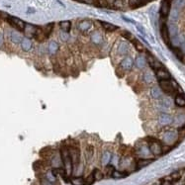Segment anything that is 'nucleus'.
<instances>
[{"mask_svg":"<svg viewBox=\"0 0 185 185\" xmlns=\"http://www.w3.org/2000/svg\"><path fill=\"white\" fill-rule=\"evenodd\" d=\"M174 54H175V56H177V59H179L180 60H182L183 59V55H182V51L181 49H179L178 48H174Z\"/></svg>","mask_w":185,"mask_h":185,"instance_id":"42","label":"nucleus"},{"mask_svg":"<svg viewBox=\"0 0 185 185\" xmlns=\"http://www.w3.org/2000/svg\"><path fill=\"white\" fill-rule=\"evenodd\" d=\"M69 154L70 156H72V162H73V166L74 165H78L79 164V161H80V152H79V149L77 148H69Z\"/></svg>","mask_w":185,"mask_h":185,"instance_id":"11","label":"nucleus"},{"mask_svg":"<svg viewBox=\"0 0 185 185\" xmlns=\"http://www.w3.org/2000/svg\"><path fill=\"white\" fill-rule=\"evenodd\" d=\"M170 178L172 181H178L181 178V173L179 171H174L170 174Z\"/></svg>","mask_w":185,"mask_h":185,"instance_id":"40","label":"nucleus"},{"mask_svg":"<svg viewBox=\"0 0 185 185\" xmlns=\"http://www.w3.org/2000/svg\"><path fill=\"white\" fill-rule=\"evenodd\" d=\"M69 182L72 183V185H85V179L82 176H76L70 178Z\"/></svg>","mask_w":185,"mask_h":185,"instance_id":"30","label":"nucleus"},{"mask_svg":"<svg viewBox=\"0 0 185 185\" xmlns=\"http://www.w3.org/2000/svg\"><path fill=\"white\" fill-rule=\"evenodd\" d=\"M10 40L14 44H21V42L23 40V37L16 31H12L10 33Z\"/></svg>","mask_w":185,"mask_h":185,"instance_id":"19","label":"nucleus"},{"mask_svg":"<svg viewBox=\"0 0 185 185\" xmlns=\"http://www.w3.org/2000/svg\"><path fill=\"white\" fill-rule=\"evenodd\" d=\"M59 45L56 41H52L49 44L48 51H49V53L51 55H56V53L59 52Z\"/></svg>","mask_w":185,"mask_h":185,"instance_id":"22","label":"nucleus"},{"mask_svg":"<svg viewBox=\"0 0 185 185\" xmlns=\"http://www.w3.org/2000/svg\"><path fill=\"white\" fill-rule=\"evenodd\" d=\"M183 185H185V184H183Z\"/></svg>","mask_w":185,"mask_h":185,"instance_id":"55","label":"nucleus"},{"mask_svg":"<svg viewBox=\"0 0 185 185\" xmlns=\"http://www.w3.org/2000/svg\"><path fill=\"white\" fill-rule=\"evenodd\" d=\"M178 140V133L176 131L169 130L162 134V142L166 145H173L175 142Z\"/></svg>","mask_w":185,"mask_h":185,"instance_id":"3","label":"nucleus"},{"mask_svg":"<svg viewBox=\"0 0 185 185\" xmlns=\"http://www.w3.org/2000/svg\"><path fill=\"white\" fill-rule=\"evenodd\" d=\"M53 29H54V23H49L48 25H46V27L43 29V32H44L46 39L49 37V35H51L52 32H53Z\"/></svg>","mask_w":185,"mask_h":185,"instance_id":"33","label":"nucleus"},{"mask_svg":"<svg viewBox=\"0 0 185 185\" xmlns=\"http://www.w3.org/2000/svg\"><path fill=\"white\" fill-rule=\"evenodd\" d=\"M161 33L162 40L164 41V43H165L166 45H169L170 44V35H169L168 27L166 26V24H162L161 25Z\"/></svg>","mask_w":185,"mask_h":185,"instance_id":"13","label":"nucleus"},{"mask_svg":"<svg viewBox=\"0 0 185 185\" xmlns=\"http://www.w3.org/2000/svg\"><path fill=\"white\" fill-rule=\"evenodd\" d=\"M148 145L152 155H154L155 156H159L163 154L162 145L158 140H156V139H148Z\"/></svg>","mask_w":185,"mask_h":185,"instance_id":"2","label":"nucleus"},{"mask_svg":"<svg viewBox=\"0 0 185 185\" xmlns=\"http://www.w3.org/2000/svg\"><path fill=\"white\" fill-rule=\"evenodd\" d=\"M35 12V10L34 9H32V8H29L28 9V13H34Z\"/></svg>","mask_w":185,"mask_h":185,"instance_id":"54","label":"nucleus"},{"mask_svg":"<svg viewBox=\"0 0 185 185\" xmlns=\"http://www.w3.org/2000/svg\"><path fill=\"white\" fill-rule=\"evenodd\" d=\"M91 42L93 43L94 45H101L103 43V37L102 35L99 33V32H94V33L91 34Z\"/></svg>","mask_w":185,"mask_h":185,"instance_id":"18","label":"nucleus"},{"mask_svg":"<svg viewBox=\"0 0 185 185\" xmlns=\"http://www.w3.org/2000/svg\"><path fill=\"white\" fill-rule=\"evenodd\" d=\"M154 0H141V4H145V3H148V2H152Z\"/></svg>","mask_w":185,"mask_h":185,"instance_id":"53","label":"nucleus"},{"mask_svg":"<svg viewBox=\"0 0 185 185\" xmlns=\"http://www.w3.org/2000/svg\"><path fill=\"white\" fill-rule=\"evenodd\" d=\"M32 47H33V44H32V41L29 38H23L22 42H21V48L24 52H29L31 51Z\"/></svg>","mask_w":185,"mask_h":185,"instance_id":"16","label":"nucleus"},{"mask_svg":"<svg viewBox=\"0 0 185 185\" xmlns=\"http://www.w3.org/2000/svg\"><path fill=\"white\" fill-rule=\"evenodd\" d=\"M122 18L125 20V21H127V22H129V23H132V24H135V21L134 20H131V19H129V18H127V17H125V16H123Z\"/></svg>","mask_w":185,"mask_h":185,"instance_id":"51","label":"nucleus"},{"mask_svg":"<svg viewBox=\"0 0 185 185\" xmlns=\"http://www.w3.org/2000/svg\"><path fill=\"white\" fill-rule=\"evenodd\" d=\"M3 44H4V37H3V35L0 33V48L2 47Z\"/></svg>","mask_w":185,"mask_h":185,"instance_id":"50","label":"nucleus"},{"mask_svg":"<svg viewBox=\"0 0 185 185\" xmlns=\"http://www.w3.org/2000/svg\"><path fill=\"white\" fill-rule=\"evenodd\" d=\"M118 53H119V55H127L128 53H129V46H128L127 43H120V45H119V47H118Z\"/></svg>","mask_w":185,"mask_h":185,"instance_id":"28","label":"nucleus"},{"mask_svg":"<svg viewBox=\"0 0 185 185\" xmlns=\"http://www.w3.org/2000/svg\"><path fill=\"white\" fill-rule=\"evenodd\" d=\"M144 79L147 83H152L154 81V77H152V75L149 72H145L144 74Z\"/></svg>","mask_w":185,"mask_h":185,"instance_id":"41","label":"nucleus"},{"mask_svg":"<svg viewBox=\"0 0 185 185\" xmlns=\"http://www.w3.org/2000/svg\"><path fill=\"white\" fill-rule=\"evenodd\" d=\"M0 18H2V19H4V20L7 21V19L9 18V15L7 13H5V12L0 11Z\"/></svg>","mask_w":185,"mask_h":185,"instance_id":"48","label":"nucleus"},{"mask_svg":"<svg viewBox=\"0 0 185 185\" xmlns=\"http://www.w3.org/2000/svg\"><path fill=\"white\" fill-rule=\"evenodd\" d=\"M179 17V11L178 10H176L175 8H173V10L171 11V19L173 21H176L177 19H178Z\"/></svg>","mask_w":185,"mask_h":185,"instance_id":"44","label":"nucleus"},{"mask_svg":"<svg viewBox=\"0 0 185 185\" xmlns=\"http://www.w3.org/2000/svg\"><path fill=\"white\" fill-rule=\"evenodd\" d=\"M92 2H93V4H95L96 6L98 7H107L108 6V2L107 0H92Z\"/></svg>","mask_w":185,"mask_h":185,"instance_id":"38","label":"nucleus"},{"mask_svg":"<svg viewBox=\"0 0 185 185\" xmlns=\"http://www.w3.org/2000/svg\"><path fill=\"white\" fill-rule=\"evenodd\" d=\"M173 122V118L171 115L167 113H161V115L158 116V123L162 126H168L170 124H172Z\"/></svg>","mask_w":185,"mask_h":185,"instance_id":"10","label":"nucleus"},{"mask_svg":"<svg viewBox=\"0 0 185 185\" xmlns=\"http://www.w3.org/2000/svg\"><path fill=\"white\" fill-rule=\"evenodd\" d=\"M60 155H62V161L63 163L65 170L67 174V176L69 177L72 174V170H73V162L69 154V149L66 148H63L60 151Z\"/></svg>","mask_w":185,"mask_h":185,"instance_id":"1","label":"nucleus"},{"mask_svg":"<svg viewBox=\"0 0 185 185\" xmlns=\"http://www.w3.org/2000/svg\"><path fill=\"white\" fill-rule=\"evenodd\" d=\"M122 35H123V36L125 37V38H127L128 40H130V41H132V40L134 39L133 35H132L131 33H129V32H127V31H124L123 33H122Z\"/></svg>","mask_w":185,"mask_h":185,"instance_id":"46","label":"nucleus"},{"mask_svg":"<svg viewBox=\"0 0 185 185\" xmlns=\"http://www.w3.org/2000/svg\"><path fill=\"white\" fill-rule=\"evenodd\" d=\"M174 103L177 107L183 108L185 107V95L184 94H177L174 99Z\"/></svg>","mask_w":185,"mask_h":185,"instance_id":"21","label":"nucleus"},{"mask_svg":"<svg viewBox=\"0 0 185 185\" xmlns=\"http://www.w3.org/2000/svg\"><path fill=\"white\" fill-rule=\"evenodd\" d=\"M41 185H54V184H53L52 182H49L48 179H46L44 177V178L41 179Z\"/></svg>","mask_w":185,"mask_h":185,"instance_id":"47","label":"nucleus"},{"mask_svg":"<svg viewBox=\"0 0 185 185\" xmlns=\"http://www.w3.org/2000/svg\"><path fill=\"white\" fill-rule=\"evenodd\" d=\"M135 63H136V65L138 69H145V65H147V59L144 58L143 56H139L138 58L136 59V60H135Z\"/></svg>","mask_w":185,"mask_h":185,"instance_id":"23","label":"nucleus"},{"mask_svg":"<svg viewBox=\"0 0 185 185\" xmlns=\"http://www.w3.org/2000/svg\"><path fill=\"white\" fill-rule=\"evenodd\" d=\"M134 63H135V60L133 59V58L130 56H127L121 60L120 67L124 70V72H128V70H131L133 69Z\"/></svg>","mask_w":185,"mask_h":185,"instance_id":"5","label":"nucleus"},{"mask_svg":"<svg viewBox=\"0 0 185 185\" xmlns=\"http://www.w3.org/2000/svg\"><path fill=\"white\" fill-rule=\"evenodd\" d=\"M170 13V0H162L161 6V15L167 17Z\"/></svg>","mask_w":185,"mask_h":185,"instance_id":"12","label":"nucleus"},{"mask_svg":"<svg viewBox=\"0 0 185 185\" xmlns=\"http://www.w3.org/2000/svg\"><path fill=\"white\" fill-rule=\"evenodd\" d=\"M60 162H62V155H60V152L59 154H56L55 155H53V158H52V164L54 166V168H58L59 167Z\"/></svg>","mask_w":185,"mask_h":185,"instance_id":"27","label":"nucleus"},{"mask_svg":"<svg viewBox=\"0 0 185 185\" xmlns=\"http://www.w3.org/2000/svg\"><path fill=\"white\" fill-rule=\"evenodd\" d=\"M112 159V154L111 152L109 151H106L102 154V156H101V164L104 165V166H107L110 164V161H111Z\"/></svg>","mask_w":185,"mask_h":185,"instance_id":"15","label":"nucleus"},{"mask_svg":"<svg viewBox=\"0 0 185 185\" xmlns=\"http://www.w3.org/2000/svg\"><path fill=\"white\" fill-rule=\"evenodd\" d=\"M184 7H185V0H175V1H174V8L176 10L180 11V10H182Z\"/></svg>","mask_w":185,"mask_h":185,"instance_id":"37","label":"nucleus"},{"mask_svg":"<svg viewBox=\"0 0 185 185\" xmlns=\"http://www.w3.org/2000/svg\"><path fill=\"white\" fill-rule=\"evenodd\" d=\"M95 178H94V176H93V174H89L86 178H85V185H92L94 182H95Z\"/></svg>","mask_w":185,"mask_h":185,"instance_id":"39","label":"nucleus"},{"mask_svg":"<svg viewBox=\"0 0 185 185\" xmlns=\"http://www.w3.org/2000/svg\"><path fill=\"white\" fill-rule=\"evenodd\" d=\"M152 161H154V159L151 158H140L137 162V168H144V167L151 164Z\"/></svg>","mask_w":185,"mask_h":185,"instance_id":"24","label":"nucleus"},{"mask_svg":"<svg viewBox=\"0 0 185 185\" xmlns=\"http://www.w3.org/2000/svg\"><path fill=\"white\" fill-rule=\"evenodd\" d=\"M7 22H8L13 28H15L18 31H23L25 29V26H26V23L24 22L23 20H21L17 17H14V16H9V18L7 19Z\"/></svg>","mask_w":185,"mask_h":185,"instance_id":"4","label":"nucleus"},{"mask_svg":"<svg viewBox=\"0 0 185 185\" xmlns=\"http://www.w3.org/2000/svg\"><path fill=\"white\" fill-rule=\"evenodd\" d=\"M151 94L152 96V98H155V99L161 98V95H162L161 87H159V86H152V90H151Z\"/></svg>","mask_w":185,"mask_h":185,"instance_id":"26","label":"nucleus"},{"mask_svg":"<svg viewBox=\"0 0 185 185\" xmlns=\"http://www.w3.org/2000/svg\"><path fill=\"white\" fill-rule=\"evenodd\" d=\"M137 29H138L139 32H141V33L143 34V35L145 34V31H144V29H143V27H142V26H139V25H138V26H137Z\"/></svg>","mask_w":185,"mask_h":185,"instance_id":"52","label":"nucleus"},{"mask_svg":"<svg viewBox=\"0 0 185 185\" xmlns=\"http://www.w3.org/2000/svg\"><path fill=\"white\" fill-rule=\"evenodd\" d=\"M59 27L60 29H62V32H65V33H69L70 31V28H72V23H70V21H62V22L59 23Z\"/></svg>","mask_w":185,"mask_h":185,"instance_id":"29","label":"nucleus"},{"mask_svg":"<svg viewBox=\"0 0 185 185\" xmlns=\"http://www.w3.org/2000/svg\"><path fill=\"white\" fill-rule=\"evenodd\" d=\"M155 76L158 79V81H162V80H170L171 75L170 73L167 72L164 67H161V69L155 70Z\"/></svg>","mask_w":185,"mask_h":185,"instance_id":"8","label":"nucleus"},{"mask_svg":"<svg viewBox=\"0 0 185 185\" xmlns=\"http://www.w3.org/2000/svg\"><path fill=\"white\" fill-rule=\"evenodd\" d=\"M131 42H133L134 47H135V49H136L138 52L142 53V52H144V51H145L144 46H143V44H142L141 42H139L138 40H136V39H133V40H132Z\"/></svg>","mask_w":185,"mask_h":185,"instance_id":"35","label":"nucleus"},{"mask_svg":"<svg viewBox=\"0 0 185 185\" xmlns=\"http://www.w3.org/2000/svg\"><path fill=\"white\" fill-rule=\"evenodd\" d=\"M38 27L34 26L32 24H26L25 26V29H24V33L26 34L27 38H31V37H35V34H36Z\"/></svg>","mask_w":185,"mask_h":185,"instance_id":"14","label":"nucleus"},{"mask_svg":"<svg viewBox=\"0 0 185 185\" xmlns=\"http://www.w3.org/2000/svg\"><path fill=\"white\" fill-rule=\"evenodd\" d=\"M129 4L132 8H136V7L140 6L141 0H129Z\"/></svg>","mask_w":185,"mask_h":185,"instance_id":"43","label":"nucleus"},{"mask_svg":"<svg viewBox=\"0 0 185 185\" xmlns=\"http://www.w3.org/2000/svg\"><path fill=\"white\" fill-rule=\"evenodd\" d=\"M92 174H93V176H94V178H95L96 181L102 180L103 178H104V174H103L101 170L98 169V168H95L93 170V172H92Z\"/></svg>","mask_w":185,"mask_h":185,"instance_id":"36","label":"nucleus"},{"mask_svg":"<svg viewBox=\"0 0 185 185\" xmlns=\"http://www.w3.org/2000/svg\"><path fill=\"white\" fill-rule=\"evenodd\" d=\"M45 178L48 179L49 182H52L53 184H54L55 182H56V175L55 174V172L52 170H48L47 172H46L45 174Z\"/></svg>","mask_w":185,"mask_h":185,"instance_id":"31","label":"nucleus"},{"mask_svg":"<svg viewBox=\"0 0 185 185\" xmlns=\"http://www.w3.org/2000/svg\"><path fill=\"white\" fill-rule=\"evenodd\" d=\"M159 87H161V91H163L166 94H173V92L175 91L174 85L171 83V81L170 80L159 81Z\"/></svg>","mask_w":185,"mask_h":185,"instance_id":"6","label":"nucleus"},{"mask_svg":"<svg viewBox=\"0 0 185 185\" xmlns=\"http://www.w3.org/2000/svg\"><path fill=\"white\" fill-rule=\"evenodd\" d=\"M168 31H169L170 39L178 36V29H177V26L175 24H173V23L170 24L169 27H168Z\"/></svg>","mask_w":185,"mask_h":185,"instance_id":"32","label":"nucleus"},{"mask_svg":"<svg viewBox=\"0 0 185 185\" xmlns=\"http://www.w3.org/2000/svg\"><path fill=\"white\" fill-rule=\"evenodd\" d=\"M114 170H115V168H114V166L113 165H107L106 166V171H107V174L109 176H111L112 175V173H113V171Z\"/></svg>","mask_w":185,"mask_h":185,"instance_id":"45","label":"nucleus"},{"mask_svg":"<svg viewBox=\"0 0 185 185\" xmlns=\"http://www.w3.org/2000/svg\"><path fill=\"white\" fill-rule=\"evenodd\" d=\"M100 23L102 25L103 29L106 30V31H108V32H114V31H116L119 28L118 26H116V25L111 24V23H108V22H104V21H101Z\"/></svg>","mask_w":185,"mask_h":185,"instance_id":"25","label":"nucleus"},{"mask_svg":"<svg viewBox=\"0 0 185 185\" xmlns=\"http://www.w3.org/2000/svg\"><path fill=\"white\" fill-rule=\"evenodd\" d=\"M137 154L141 156L142 158H148L151 155V151H149L148 144H140L137 148Z\"/></svg>","mask_w":185,"mask_h":185,"instance_id":"7","label":"nucleus"},{"mask_svg":"<svg viewBox=\"0 0 185 185\" xmlns=\"http://www.w3.org/2000/svg\"><path fill=\"white\" fill-rule=\"evenodd\" d=\"M147 62H148V65L151 66L152 69H154L155 70L161 69V67H163L161 63L159 62L158 60L156 59L154 56L149 54L148 52V54H147Z\"/></svg>","mask_w":185,"mask_h":185,"instance_id":"9","label":"nucleus"},{"mask_svg":"<svg viewBox=\"0 0 185 185\" xmlns=\"http://www.w3.org/2000/svg\"><path fill=\"white\" fill-rule=\"evenodd\" d=\"M91 28H92V23L88 20H83L78 24V29L81 32H87L88 30H90Z\"/></svg>","mask_w":185,"mask_h":185,"instance_id":"17","label":"nucleus"},{"mask_svg":"<svg viewBox=\"0 0 185 185\" xmlns=\"http://www.w3.org/2000/svg\"><path fill=\"white\" fill-rule=\"evenodd\" d=\"M129 175V173L127 171H122V170H114L111 177L114 179H123V178H126Z\"/></svg>","mask_w":185,"mask_h":185,"instance_id":"20","label":"nucleus"},{"mask_svg":"<svg viewBox=\"0 0 185 185\" xmlns=\"http://www.w3.org/2000/svg\"><path fill=\"white\" fill-rule=\"evenodd\" d=\"M85 154H86V159L88 162H90L93 158V155H94V148L92 145H88L86 148V151H85Z\"/></svg>","mask_w":185,"mask_h":185,"instance_id":"34","label":"nucleus"},{"mask_svg":"<svg viewBox=\"0 0 185 185\" xmlns=\"http://www.w3.org/2000/svg\"><path fill=\"white\" fill-rule=\"evenodd\" d=\"M161 185H172V183H171V181H169V180H167V179H164V180L161 181Z\"/></svg>","mask_w":185,"mask_h":185,"instance_id":"49","label":"nucleus"}]
</instances>
